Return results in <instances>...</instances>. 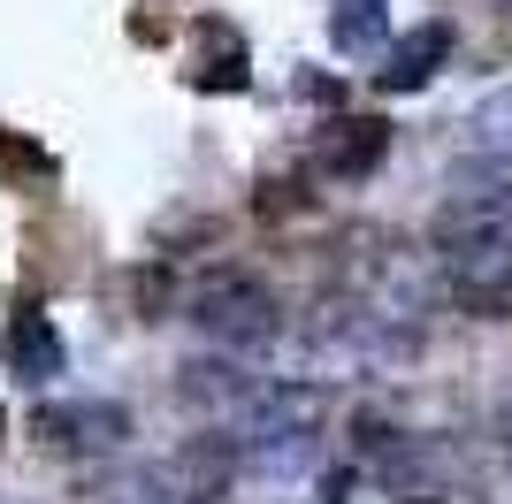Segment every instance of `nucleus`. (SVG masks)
Wrapping results in <instances>:
<instances>
[{
    "mask_svg": "<svg viewBox=\"0 0 512 504\" xmlns=\"http://www.w3.org/2000/svg\"><path fill=\"white\" fill-rule=\"evenodd\" d=\"M31 436L46 451H69V459H92V451H115L130 436V413L123 405H100V398H77V405H39L31 413Z\"/></svg>",
    "mask_w": 512,
    "mask_h": 504,
    "instance_id": "2",
    "label": "nucleus"
},
{
    "mask_svg": "<svg viewBox=\"0 0 512 504\" xmlns=\"http://www.w3.org/2000/svg\"><path fill=\"white\" fill-rule=\"evenodd\" d=\"M54 176V161H46L31 138H16V130H0V184L8 191H23V184H46Z\"/></svg>",
    "mask_w": 512,
    "mask_h": 504,
    "instance_id": "8",
    "label": "nucleus"
},
{
    "mask_svg": "<svg viewBox=\"0 0 512 504\" xmlns=\"http://www.w3.org/2000/svg\"><path fill=\"white\" fill-rule=\"evenodd\" d=\"M390 0H337V16H329V31H337L344 54H367V46H383L390 16H383Z\"/></svg>",
    "mask_w": 512,
    "mask_h": 504,
    "instance_id": "7",
    "label": "nucleus"
},
{
    "mask_svg": "<svg viewBox=\"0 0 512 504\" xmlns=\"http://www.w3.org/2000/svg\"><path fill=\"white\" fill-rule=\"evenodd\" d=\"M222 489H230V443L222 436L176 443L169 459L153 466V504H214Z\"/></svg>",
    "mask_w": 512,
    "mask_h": 504,
    "instance_id": "3",
    "label": "nucleus"
},
{
    "mask_svg": "<svg viewBox=\"0 0 512 504\" xmlns=\"http://www.w3.org/2000/svg\"><path fill=\"white\" fill-rule=\"evenodd\" d=\"M0 352H8V367H16L23 382H54L62 375V336H54V321H46L39 306H16V314H8Z\"/></svg>",
    "mask_w": 512,
    "mask_h": 504,
    "instance_id": "5",
    "label": "nucleus"
},
{
    "mask_svg": "<svg viewBox=\"0 0 512 504\" xmlns=\"http://www.w3.org/2000/svg\"><path fill=\"white\" fill-rule=\"evenodd\" d=\"M192 321H199L207 336H222V344H268V336H276V321H283V306H276V291H268L260 275L222 268V275H207V283H199Z\"/></svg>",
    "mask_w": 512,
    "mask_h": 504,
    "instance_id": "1",
    "label": "nucleus"
},
{
    "mask_svg": "<svg viewBox=\"0 0 512 504\" xmlns=\"http://www.w3.org/2000/svg\"><path fill=\"white\" fill-rule=\"evenodd\" d=\"M383 153H390V123H375V115H337V123L314 138V168L337 176V184H360Z\"/></svg>",
    "mask_w": 512,
    "mask_h": 504,
    "instance_id": "4",
    "label": "nucleus"
},
{
    "mask_svg": "<svg viewBox=\"0 0 512 504\" xmlns=\"http://www.w3.org/2000/svg\"><path fill=\"white\" fill-rule=\"evenodd\" d=\"M444 54H451V23H421V31H413V39L390 54L383 84H390V92H413V84L436 77V62H444Z\"/></svg>",
    "mask_w": 512,
    "mask_h": 504,
    "instance_id": "6",
    "label": "nucleus"
}]
</instances>
